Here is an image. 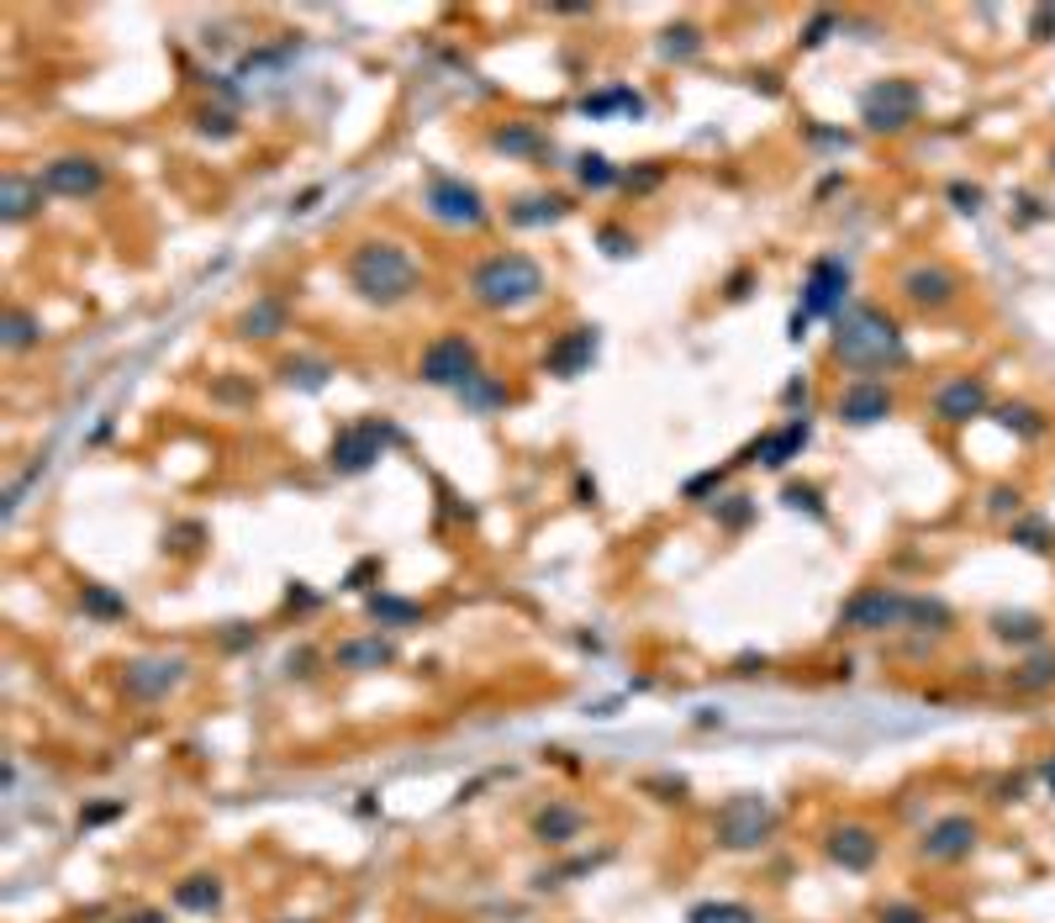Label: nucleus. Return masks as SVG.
Listing matches in <instances>:
<instances>
[{
	"label": "nucleus",
	"mask_w": 1055,
	"mask_h": 923,
	"mask_svg": "<svg viewBox=\"0 0 1055 923\" xmlns=\"http://www.w3.org/2000/svg\"><path fill=\"white\" fill-rule=\"evenodd\" d=\"M992 512H1019V491L998 486V491H992Z\"/></svg>",
	"instance_id": "a18cd8bd"
},
{
	"label": "nucleus",
	"mask_w": 1055,
	"mask_h": 923,
	"mask_svg": "<svg viewBox=\"0 0 1055 923\" xmlns=\"http://www.w3.org/2000/svg\"><path fill=\"white\" fill-rule=\"evenodd\" d=\"M491 148H502V153H533V148H539V132H533V127H502V132L491 138Z\"/></svg>",
	"instance_id": "f704fd0d"
},
{
	"label": "nucleus",
	"mask_w": 1055,
	"mask_h": 923,
	"mask_svg": "<svg viewBox=\"0 0 1055 923\" xmlns=\"http://www.w3.org/2000/svg\"><path fill=\"white\" fill-rule=\"evenodd\" d=\"M950 201H956L960 212H977V206H982V190L977 185H950Z\"/></svg>",
	"instance_id": "79ce46f5"
},
{
	"label": "nucleus",
	"mask_w": 1055,
	"mask_h": 923,
	"mask_svg": "<svg viewBox=\"0 0 1055 923\" xmlns=\"http://www.w3.org/2000/svg\"><path fill=\"white\" fill-rule=\"evenodd\" d=\"M185 670H191V665L180 660V655H143V660H127L121 665V697H132V702H164L169 691L185 681Z\"/></svg>",
	"instance_id": "1a4fd4ad"
},
{
	"label": "nucleus",
	"mask_w": 1055,
	"mask_h": 923,
	"mask_svg": "<svg viewBox=\"0 0 1055 923\" xmlns=\"http://www.w3.org/2000/svg\"><path fill=\"white\" fill-rule=\"evenodd\" d=\"M38 332H43V328H38V317H32V311L11 307V311H6V322H0V343H6L11 354H22V349L38 343Z\"/></svg>",
	"instance_id": "bb28decb"
},
{
	"label": "nucleus",
	"mask_w": 1055,
	"mask_h": 923,
	"mask_svg": "<svg viewBox=\"0 0 1055 923\" xmlns=\"http://www.w3.org/2000/svg\"><path fill=\"white\" fill-rule=\"evenodd\" d=\"M696 47H702L696 26H671V32H665V43H660V53H665V59H692Z\"/></svg>",
	"instance_id": "72a5a7b5"
},
{
	"label": "nucleus",
	"mask_w": 1055,
	"mask_h": 923,
	"mask_svg": "<svg viewBox=\"0 0 1055 923\" xmlns=\"http://www.w3.org/2000/svg\"><path fill=\"white\" fill-rule=\"evenodd\" d=\"M38 201H43V180H22V174H6V180H0V216H6V222L32 216Z\"/></svg>",
	"instance_id": "412c9836"
},
{
	"label": "nucleus",
	"mask_w": 1055,
	"mask_h": 923,
	"mask_svg": "<svg viewBox=\"0 0 1055 923\" xmlns=\"http://www.w3.org/2000/svg\"><path fill=\"white\" fill-rule=\"evenodd\" d=\"M79 607H85V613H96V617H121V613H127V607H121L117 596H111V592H100V586H85Z\"/></svg>",
	"instance_id": "e433bc0d"
},
{
	"label": "nucleus",
	"mask_w": 1055,
	"mask_h": 923,
	"mask_svg": "<svg viewBox=\"0 0 1055 923\" xmlns=\"http://www.w3.org/2000/svg\"><path fill=\"white\" fill-rule=\"evenodd\" d=\"M787 507H808L813 518H823V501H818L813 486H787Z\"/></svg>",
	"instance_id": "ea45409f"
},
{
	"label": "nucleus",
	"mask_w": 1055,
	"mask_h": 923,
	"mask_svg": "<svg viewBox=\"0 0 1055 923\" xmlns=\"http://www.w3.org/2000/svg\"><path fill=\"white\" fill-rule=\"evenodd\" d=\"M470 296H476L486 311H523V307H533V301L544 296V269L528 259V254H518V248L491 254V259L476 264V275H470Z\"/></svg>",
	"instance_id": "7ed1b4c3"
},
{
	"label": "nucleus",
	"mask_w": 1055,
	"mask_h": 923,
	"mask_svg": "<svg viewBox=\"0 0 1055 923\" xmlns=\"http://www.w3.org/2000/svg\"><path fill=\"white\" fill-rule=\"evenodd\" d=\"M987 412V380L982 375H956L935 391V417L939 423H971Z\"/></svg>",
	"instance_id": "2eb2a0df"
},
{
	"label": "nucleus",
	"mask_w": 1055,
	"mask_h": 923,
	"mask_svg": "<svg viewBox=\"0 0 1055 923\" xmlns=\"http://www.w3.org/2000/svg\"><path fill=\"white\" fill-rule=\"evenodd\" d=\"M417 375L428 380V385H438V391H465L470 380L480 375V354L476 343L465 338V332H444V338H433L428 349H423V364H417Z\"/></svg>",
	"instance_id": "423d86ee"
},
{
	"label": "nucleus",
	"mask_w": 1055,
	"mask_h": 923,
	"mask_svg": "<svg viewBox=\"0 0 1055 923\" xmlns=\"http://www.w3.org/2000/svg\"><path fill=\"white\" fill-rule=\"evenodd\" d=\"M829 26H834V22H829V17H818V22L808 26V38H802V43H808V47H818V43H823V32H829Z\"/></svg>",
	"instance_id": "49530a36"
},
{
	"label": "nucleus",
	"mask_w": 1055,
	"mask_h": 923,
	"mask_svg": "<svg viewBox=\"0 0 1055 923\" xmlns=\"http://www.w3.org/2000/svg\"><path fill=\"white\" fill-rule=\"evenodd\" d=\"M459 402H465V406H476V412H491V406H502V402H507V391H502V385H497L491 375H486V370H480V375L470 380L465 391H459Z\"/></svg>",
	"instance_id": "2f4dec72"
},
{
	"label": "nucleus",
	"mask_w": 1055,
	"mask_h": 923,
	"mask_svg": "<svg viewBox=\"0 0 1055 923\" xmlns=\"http://www.w3.org/2000/svg\"><path fill=\"white\" fill-rule=\"evenodd\" d=\"M391 660H396V644L381 639V634L338 644V665H343V670H381V665H391Z\"/></svg>",
	"instance_id": "aec40b11"
},
{
	"label": "nucleus",
	"mask_w": 1055,
	"mask_h": 923,
	"mask_svg": "<svg viewBox=\"0 0 1055 923\" xmlns=\"http://www.w3.org/2000/svg\"><path fill=\"white\" fill-rule=\"evenodd\" d=\"M132 923H164V919H159V913H143V919H132Z\"/></svg>",
	"instance_id": "8fccbe9b"
},
{
	"label": "nucleus",
	"mask_w": 1055,
	"mask_h": 923,
	"mask_svg": "<svg viewBox=\"0 0 1055 923\" xmlns=\"http://www.w3.org/2000/svg\"><path fill=\"white\" fill-rule=\"evenodd\" d=\"M834 359L855 375H876V370H897L908 364V343L892 317H882L876 307H850L844 317H834Z\"/></svg>",
	"instance_id": "f257e3e1"
},
{
	"label": "nucleus",
	"mask_w": 1055,
	"mask_h": 923,
	"mask_svg": "<svg viewBox=\"0 0 1055 923\" xmlns=\"http://www.w3.org/2000/svg\"><path fill=\"white\" fill-rule=\"evenodd\" d=\"M844 296H850V269H844V259H834V254L813 259L808 264V280H802V307L791 317V338H802V328H808L813 317H834V311L844 307Z\"/></svg>",
	"instance_id": "39448f33"
},
{
	"label": "nucleus",
	"mask_w": 1055,
	"mask_h": 923,
	"mask_svg": "<svg viewBox=\"0 0 1055 923\" xmlns=\"http://www.w3.org/2000/svg\"><path fill=\"white\" fill-rule=\"evenodd\" d=\"M892 412V391L882 380H855L840 391V423L850 427H876Z\"/></svg>",
	"instance_id": "f3484780"
},
{
	"label": "nucleus",
	"mask_w": 1055,
	"mask_h": 923,
	"mask_svg": "<svg viewBox=\"0 0 1055 923\" xmlns=\"http://www.w3.org/2000/svg\"><path fill=\"white\" fill-rule=\"evenodd\" d=\"M275 332H286V301L259 296V301L238 317V338H275Z\"/></svg>",
	"instance_id": "4be33fe9"
},
{
	"label": "nucleus",
	"mask_w": 1055,
	"mask_h": 923,
	"mask_svg": "<svg viewBox=\"0 0 1055 923\" xmlns=\"http://www.w3.org/2000/svg\"><path fill=\"white\" fill-rule=\"evenodd\" d=\"M1030 38H1040V43H1051L1055 38V6H1040L1030 17Z\"/></svg>",
	"instance_id": "a19ab883"
},
{
	"label": "nucleus",
	"mask_w": 1055,
	"mask_h": 923,
	"mask_svg": "<svg viewBox=\"0 0 1055 923\" xmlns=\"http://www.w3.org/2000/svg\"><path fill=\"white\" fill-rule=\"evenodd\" d=\"M802 444H808V423H787L781 433L760 438V444H755V454H760V465H766V470H781V465H787V459L802 449Z\"/></svg>",
	"instance_id": "5701e85b"
},
{
	"label": "nucleus",
	"mask_w": 1055,
	"mask_h": 923,
	"mask_svg": "<svg viewBox=\"0 0 1055 923\" xmlns=\"http://www.w3.org/2000/svg\"><path fill=\"white\" fill-rule=\"evenodd\" d=\"M428 212L449 227H480L486 222V195L476 185H465L455 174H433L428 180Z\"/></svg>",
	"instance_id": "f8f14e48"
},
{
	"label": "nucleus",
	"mask_w": 1055,
	"mask_h": 923,
	"mask_svg": "<svg viewBox=\"0 0 1055 923\" xmlns=\"http://www.w3.org/2000/svg\"><path fill=\"white\" fill-rule=\"evenodd\" d=\"M560 216H565V201H560V195H528V201L512 206V222H518V227H539V222H560Z\"/></svg>",
	"instance_id": "cd10ccee"
},
{
	"label": "nucleus",
	"mask_w": 1055,
	"mask_h": 923,
	"mask_svg": "<svg viewBox=\"0 0 1055 923\" xmlns=\"http://www.w3.org/2000/svg\"><path fill=\"white\" fill-rule=\"evenodd\" d=\"M121 813V803H100V807H90V813H79V824H106V818H117Z\"/></svg>",
	"instance_id": "c03bdc74"
},
{
	"label": "nucleus",
	"mask_w": 1055,
	"mask_h": 923,
	"mask_svg": "<svg viewBox=\"0 0 1055 923\" xmlns=\"http://www.w3.org/2000/svg\"><path fill=\"white\" fill-rule=\"evenodd\" d=\"M723 850H760L770 834H776V807L760 792H739L718 807V824H713Z\"/></svg>",
	"instance_id": "20e7f679"
},
{
	"label": "nucleus",
	"mask_w": 1055,
	"mask_h": 923,
	"mask_svg": "<svg viewBox=\"0 0 1055 923\" xmlns=\"http://www.w3.org/2000/svg\"><path fill=\"white\" fill-rule=\"evenodd\" d=\"M876 923H929V913H924L918 902H887V908L876 913Z\"/></svg>",
	"instance_id": "58836bf2"
},
{
	"label": "nucleus",
	"mask_w": 1055,
	"mask_h": 923,
	"mask_svg": "<svg viewBox=\"0 0 1055 923\" xmlns=\"http://www.w3.org/2000/svg\"><path fill=\"white\" fill-rule=\"evenodd\" d=\"M216 902H222V881L216 877H185L174 887V908H185V913H212Z\"/></svg>",
	"instance_id": "393cba45"
},
{
	"label": "nucleus",
	"mask_w": 1055,
	"mask_h": 923,
	"mask_svg": "<svg viewBox=\"0 0 1055 923\" xmlns=\"http://www.w3.org/2000/svg\"><path fill=\"white\" fill-rule=\"evenodd\" d=\"M686 923H755V913L744 902H696Z\"/></svg>",
	"instance_id": "c756f323"
},
{
	"label": "nucleus",
	"mask_w": 1055,
	"mask_h": 923,
	"mask_svg": "<svg viewBox=\"0 0 1055 923\" xmlns=\"http://www.w3.org/2000/svg\"><path fill=\"white\" fill-rule=\"evenodd\" d=\"M597 359V328H571L560 343L550 349V375H580L586 364Z\"/></svg>",
	"instance_id": "a211bd4d"
},
{
	"label": "nucleus",
	"mask_w": 1055,
	"mask_h": 923,
	"mask_svg": "<svg viewBox=\"0 0 1055 923\" xmlns=\"http://www.w3.org/2000/svg\"><path fill=\"white\" fill-rule=\"evenodd\" d=\"M201 132H216V138H227V132H233V117H222V112H206V117H201Z\"/></svg>",
	"instance_id": "37998d69"
},
{
	"label": "nucleus",
	"mask_w": 1055,
	"mask_h": 923,
	"mask_svg": "<svg viewBox=\"0 0 1055 923\" xmlns=\"http://www.w3.org/2000/svg\"><path fill=\"white\" fill-rule=\"evenodd\" d=\"M402 433L391 423H375V417H364V423H349L343 433L333 438V454H328V465H333L338 475H364L375 459H381L385 444H396Z\"/></svg>",
	"instance_id": "6e6552de"
},
{
	"label": "nucleus",
	"mask_w": 1055,
	"mask_h": 923,
	"mask_svg": "<svg viewBox=\"0 0 1055 923\" xmlns=\"http://www.w3.org/2000/svg\"><path fill=\"white\" fill-rule=\"evenodd\" d=\"M580 829H586V813L571 803H550L533 818V839H539V845H571Z\"/></svg>",
	"instance_id": "6ab92c4d"
},
{
	"label": "nucleus",
	"mask_w": 1055,
	"mask_h": 923,
	"mask_svg": "<svg viewBox=\"0 0 1055 923\" xmlns=\"http://www.w3.org/2000/svg\"><path fill=\"white\" fill-rule=\"evenodd\" d=\"M576 180H580V185H592V190H607V185H612V180H618V169L607 165L601 153H580Z\"/></svg>",
	"instance_id": "473e14b6"
},
{
	"label": "nucleus",
	"mask_w": 1055,
	"mask_h": 923,
	"mask_svg": "<svg viewBox=\"0 0 1055 923\" xmlns=\"http://www.w3.org/2000/svg\"><path fill=\"white\" fill-rule=\"evenodd\" d=\"M349 280L360 290L370 307H396L417 290V259H412L402 243H385V237H370L349 254Z\"/></svg>",
	"instance_id": "f03ea898"
},
{
	"label": "nucleus",
	"mask_w": 1055,
	"mask_h": 923,
	"mask_svg": "<svg viewBox=\"0 0 1055 923\" xmlns=\"http://www.w3.org/2000/svg\"><path fill=\"white\" fill-rule=\"evenodd\" d=\"M908 613H913V596L892 592V586H865L861 596L844 602L840 623L855 628V634H887V628H908Z\"/></svg>",
	"instance_id": "0eeeda50"
},
{
	"label": "nucleus",
	"mask_w": 1055,
	"mask_h": 923,
	"mask_svg": "<svg viewBox=\"0 0 1055 923\" xmlns=\"http://www.w3.org/2000/svg\"><path fill=\"white\" fill-rule=\"evenodd\" d=\"M992 634L1003 644H1040L1045 639V623L1034 613H998L992 617Z\"/></svg>",
	"instance_id": "a878e982"
},
{
	"label": "nucleus",
	"mask_w": 1055,
	"mask_h": 923,
	"mask_svg": "<svg viewBox=\"0 0 1055 923\" xmlns=\"http://www.w3.org/2000/svg\"><path fill=\"white\" fill-rule=\"evenodd\" d=\"M1008 687L1013 691H1051L1055 687V649H1040V655H1030L1024 665H1013Z\"/></svg>",
	"instance_id": "b1692460"
},
{
	"label": "nucleus",
	"mask_w": 1055,
	"mask_h": 923,
	"mask_svg": "<svg viewBox=\"0 0 1055 923\" xmlns=\"http://www.w3.org/2000/svg\"><path fill=\"white\" fill-rule=\"evenodd\" d=\"M913 117H918V85L908 79H882L861 100V121L871 132H903Z\"/></svg>",
	"instance_id": "9d476101"
},
{
	"label": "nucleus",
	"mask_w": 1055,
	"mask_h": 923,
	"mask_svg": "<svg viewBox=\"0 0 1055 923\" xmlns=\"http://www.w3.org/2000/svg\"><path fill=\"white\" fill-rule=\"evenodd\" d=\"M286 385H301V391H322L328 385V364L322 359H286Z\"/></svg>",
	"instance_id": "7c9ffc66"
},
{
	"label": "nucleus",
	"mask_w": 1055,
	"mask_h": 923,
	"mask_svg": "<svg viewBox=\"0 0 1055 923\" xmlns=\"http://www.w3.org/2000/svg\"><path fill=\"white\" fill-rule=\"evenodd\" d=\"M998 423H1003L1008 433H1019V438H1040V433H1045V417H1040L1034 406H1024V402L998 406Z\"/></svg>",
	"instance_id": "c85d7f7f"
},
{
	"label": "nucleus",
	"mask_w": 1055,
	"mask_h": 923,
	"mask_svg": "<svg viewBox=\"0 0 1055 923\" xmlns=\"http://www.w3.org/2000/svg\"><path fill=\"white\" fill-rule=\"evenodd\" d=\"M823 855L840 866V871H871L876 866V855H882V839H876V829H865V824H834L829 829V839H823Z\"/></svg>",
	"instance_id": "4468645a"
},
{
	"label": "nucleus",
	"mask_w": 1055,
	"mask_h": 923,
	"mask_svg": "<svg viewBox=\"0 0 1055 923\" xmlns=\"http://www.w3.org/2000/svg\"><path fill=\"white\" fill-rule=\"evenodd\" d=\"M977 839H982L977 818H966V813H945V818H935V824L924 829L918 855H924V860H935V866H956V860H971Z\"/></svg>",
	"instance_id": "9b49d317"
},
{
	"label": "nucleus",
	"mask_w": 1055,
	"mask_h": 923,
	"mask_svg": "<svg viewBox=\"0 0 1055 923\" xmlns=\"http://www.w3.org/2000/svg\"><path fill=\"white\" fill-rule=\"evenodd\" d=\"M903 296H908L913 307L939 311V307H950V301L960 296V280L945 269V264H913L908 275H903Z\"/></svg>",
	"instance_id": "dca6fc26"
},
{
	"label": "nucleus",
	"mask_w": 1055,
	"mask_h": 923,
	"mask_svg": "<svg viewBox=\"0 0 1055 923\" xmlns=\"http://www.w3.org/2000/svg\"><path fill=\"white\" fill-rule=\"evenodd\" d=\"M1013 544H1024V549H1040V554H1045V549H1051V528H1045V522H1013Z\"/></svg>",
	"instance_id": "4c0bfd02"
},
{
	"label": "nucleus",
	"mask_w": 1055,
	"mask_h": 923,
	"mask_svg": "<svg viewBox=\"0 0 1055 923\" xmlns=\"http://www.w3.org/2000/svg\"><path fill=\"white\" fill-rule=\"evenodd\" d=\"M370 613L381 617V623H412L417 607H412V602H396V596H385V592H375V596H370Z\"/></svg>",
	"instance_id": "c9c22d12"
},
{
	"label": "nucleus",
	"mask_w": 1055,
	"mask_h": 923,
	"mask_svg": "<svg viewBox=\"0 0 1055 923\" xmlns=\"http://www.w3.org/2000/svg\"><path fill=\"white\" fill-rule=\"evenodd\" d=\"M601 237H607V243H612V248H607V254H628V248H633V243H628L624 233H601Z\"/></svg>",
	"instance_id": "de8ad7c7"
},
{
	"label": "nucleus",
	"mask_w": 1055,
	"mask_h": 923,
	"mask_svg": "<svg viewBox=\"0 0 1055 923\" xmlns=\"http://www.w3.org/2000/svg\"><path fill=\"white\" fill-rule=\"evenodd\" d=\"M1045 786H1051V792H1055V755L1045 760Z\"/></svg>",
	"instance_id": "09e8293b"
},
{
	"label": "nucleus",
	"mask_w": 1055,
	"mask_h": 923,
	"mask_svg": "<svg viewBox=\"0 0 1055 923\" xmlns=\"http://www.w3.org/2000/svg\"><path fill=\"white\" fill-rule=\"evenodd\" d=\"M100 185H106V165L90 159V153H64V159H53V165L43 169V190H53V195L85 201V195H96Z\"/></svg>",
	"instance_id": "ddd939ff"
}]
</instances>
